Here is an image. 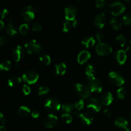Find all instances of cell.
Returning <instances> with one entry per match:
<instances>
[{
	"label": "cell",
	"mask_w": 131,
	"mask_h": 131,
	"mask_svg": "<svg viewBox=\"0 0 131 131\" xmlns=\"http://www.w3.org/2000/svg\"><path fill=\"white\" fill-rule=\"evenodd\" d=\"M38 74L33 70H29L23 75V80L29 84H35L38 80Z\"/></svg>",
	"instance_id": "cell-10"
},
{
	"label": "cell",
	"mask_w": 131,
	"mask_h": 131,
	"mask_svg": "<svg viewBox=\"0 0 131 131\" xmlns=\"http://www.w3.org/2000/svg\"><path fill=\"white\" fill-rule=\"evenodd\" d=\"M7 42V39L5 37L3 36V37H0V46H3Z\"/></svg>",
	"instance_id": "cell-44"
},
{
	"label": "cell",
	"mask_w": 131,
	"mask_h": 131,
	"mask_svg": "<svg viewBox=\"0 0 131 131\" xmlns=\"http://www.w3.org/2000/svg\"><path fill=\"white\" fill-rule=\"evenodd\" d=\"M19 33L22 35H26L28 34L29 31V27L28 24H23L22 25L20 26L19 28Z\"/></svg>",
	"instance_id": "cell-33"
},
{
	"label": "cell",
	"mask_w": 131,
	"mask_h": 131,
	"mask_svg": "<svg viewBox=\"0 0 131 131\" xmlns=\"http://www.w3.org/2000/svg\"><path fill=\"white\" fill-rule=\"evenodd\" d=\"M88 86L90 89L91 92L93 93H101L102 90V84L101 80L98 78H93L88 79Z\"/></svg>",
	"instance_id": "cell-5"
},
{
	"label": "cell",
	"mask_w": 131,
	"mask_h": 131,
	"mask_svg": "<svg viewBox=\"0 0 131 131\" xmlns=\"http://www.w3.org/2000/svg\"><path fill=\"white\" fill-rule=\"evenodd\" d=\"M115 126L121 129H124L125 131H130L129 129L128 121L124 117H118L115 121Z\"/></svg>",
	"instance_id": "cell-16"
},
{
	"label": "cell",
	"mask_w": 131,
	"mask_h": 131,
	"mask_svg": "<svg viewBox=\"0 0 131 131\" xmlns=\"http://www.w3.org/2000/svg\"><path fill=\"white\" fill-rule=\"evenodd\" d=\"M84 102L83 99H79L74 104V107L76 110H78V111L79 110H81L84 108Z\"/></svg>",
	"instance_id": "cell-37"
},
{
	"label": "cell",
	"mask_w": 131,
	"mask_h": 131,
	"mask_svg": "<svg viewBox=\"0 0 131 131\" xmlns=\"http://www.w3.org/2000/svg\"><path fill=\"white\" fill-rule=\"evenodd\" d=\"M124 1H126V2H127V3H130V2H131V0H124Z\"/></svg>",
	"instance_id": "cell-49"
},
{
	"label": "cell",
	"mask_w": 131,
	"mask_h": 131,
	"mask_svg": "<svg viewBox=\"0 0 131 131\" xmlns=\"http://www.w3.org/2000/svg\"><path fill=\"white\" fill-rule=\"evenodd\" d=\"M74 105L71 103H65L61 106V110L65 113L70 114L73 111L74 109Z\"/></svg>",
	"instance_id": "cell-28"
},
{
	"label": "cell",
	"mask_w": 131,
	"mask_h": 131,
	"mask_svg": "<svg viewBox=\"0 0 131 131\" xmlns=\"http://www.w3.org/2000/svg\"><path fill=\"white\" fill-rule=\"evenodd\" d=\"M44 106L51 112H57L61 109V105L58 100L54 97H50L45 101Z\"/></svg>",
	"instance_id": "cell-3"
},
{
	"label": "cell",
	"mask_w": 131,
	"mask_h": 131,
	"mask_svg": "<svg viewBox=\"0 0 131 131\" xmlns=\"http://www.w3.org/2000/svg\"><path fill=\"white\" fill-rule=\"evenodd\" d=\"M4 28V23L1 20H0V31L2 30Z\"/></svg>",
	"instance_id": "cell-47"
},
{
	"label": "cell",
	"mask_w": 131,
	"mask_h": 131,
	"mask_svg": "<svg viewBox=\"0 0 131 131\" xmlns=\"http://www.w3.org/2000/svg\"><path fill=\"white\" fill-rule=\"evenodd\" d=\"M113 49L109 44L106 43H99L96 47V52L99 56H107L111 54Z\"/></svg>",
	"instance_id": "cell-9"
},
{
	"label": "cell",
	"mask_w": 131,
	"mask_h": 131,
	"mask_svg": "<svg viewBox=\"0 0 131 131\" xmlns=\"http://www.w3.org/2000/svg\"><path fill=\"white\" fill-rule=\"evenodd\" d=\"M25 48L27 52L29 54H37L41 51L42 46L38 41L35 40H32L26 43Z\"/></svg>",
	"instance_id": "cell-4"
},
{
	"label": "cell",
	"mask_w": 131,
	"mask_h": 131,
	"mask_svg": "<svg viewBox=\"0 0 131 131\" xmlns=\"http://www.w3.org/2000/svg\"><path fill=\"white\" fill-rule=\"evenodd\" d=\"M122 23L125 25L130 26H131V14H126L122 17Z\"/></svg>",
	"instance_id": "cell-34"
},
{
	"label": "cell",
	"mask_w": 131,
	"mask_h": 131,
	"mask_svg": "<svg viewBox=\"0 0 131 131\" xmlns=\"http://www.w3.org/2000/svg\"><path fill=\"white\" fill-rule=\"evenodd\" d=\"M39 113L37 111H33L31 113V116L34 118H37L39 117Z\"/></svg>",
	"instance_id": "cell-46"
},
{
	"label": "cell",
	"mask_w": 131,
	"mask_h": 131,
	"mask_svg": "<svg viewBox=\"0 0 131 131\" xmlns=\"http://www.w3.org/2000/svg\"><path fill=\"white\" fill-rule=\"evenodd\" d=\"M73 117L70 115V114L64 113L61 115V120L64 124H70L72 122Z\"/></svg>",
	"instance_id": "cell-31"
},
{
	"label": "cell",
	"mask_w": 131,
	"mask_h": 131,
	"mask_svg": "<svg viewBox=\"0 0 131 131\" xmlns=\"http://www.w3.org/2000/svg\"><path fill=\"white\" fill-rule=\"evenodd\" d=\"M104 114L105 116L107 118H110L113 115L112 111H111V110H109V109H106V110L104 111Z\"/></svg>",
	"instance_id": "cell-43"
},
{
	"label": "cell",
	"mask_w": 131,
	"mask_h": 131,
	"mask_svg": "<svg viewBox=\"0 0 131 131\" xmlns=\"http://www.w3.org/2000/svg\"><path fill=\"white\" fill-rule=\"evenodd\" d=\"M116 42L118 43V45H119L120 47H124L127 42L126 38L124 35L120 34L116 37Z\"/></svg>",
	"instance_id": "cell-30"
},
{
	"label": "cell",
	"mask_w": 131,
	"mask_h": 131,
	"mask_svg": "<svg viewBox=\"0 0 131 131\" xmlns=\"http://www.w3.org/2000/svg\"><path fill=\"white\" fill-rule=\"evenodd\" d=\"M87 108L93 112H99L101 109V102L98 100V99L93 98L90 99L87 102Z\"/></svg>",
	"instance_id": "cell-13"
},
{
	"label": "cell",
	"mask_w": 131,
	"mask_h": 131,
	"mask_svg": "<svg viewBox=\"0 0 131 131\" xmlns=\"http://www.w3.org/2000/svg\"><path fill=\"white\" fill-rule=\"evenodd\" d=\"M106 5V0H95V6L99 8H103Z\"/></svg>",
	"instance_id": "cell-39"
},
{
	"label": "cell",
	"mask_w": 131,
	"mask_h": 131,
	"mask_svg": "<svg viewBox=\"0 0 131 131\" xmlns=\"http://www.w3.org/2000/svg\"><path fill=\"white\" fill-rule=\"evenodd\" d=\"M5 124V118L4 115L1 113H0V125H3Z\"/></svg>",
	"instance_id": "cell-45"
},
{
	"label": "cell",
	"mask_w": 131,
	"mask_h": 131,
	"mask_svg": "<svg viewBox=\"0 0 131 131\" xmlns=\"http://www.w3.org/2000/svg\"><path fill=\"white\" fill-rule=\"evenodd\" d=\"M21 82V79L19 77L17 76H13L10 78L8 81V84L10 86L14 87L19 85Z\"/></svg>",
	"instance_id": "cell-27"
},
{
	"label": "cell",
	"mask_w": 131,
	"mask_h": 131,
	"mask_svg": "<svg viewBox=\"0 0 131 131\" xmlns=\"http://www.w3.org/2000/svg\"><path fill=\"white\" fill-rule=\"evenodd\" d=\"M91 58V54L90 52L87 51H83L81 52L80 53L78 54V63L80 65H83V64L85 63L86 62L90 60Z\"/></svg>",
	"instance_id": "cell-19"
},
{
	"label": "cell",
	"mask_w": 131,
	"mask_h": 131,
	"mask_svg": "<svg viewBox=\"0 0 131 131\" xmlns=\"http://www.w3.org/2000/svg\"><path fill=\"white\" fill-rule=\"evenodd\" d=\"M78 8L75 6H69L65 9V17L67 20L72 21L75 20L78 15Z\"/></svg>",
	"instance_id": "cell-12"
},
{
	"label": "cell",
	"mask_w": 131,
	"mask_h": 131,
	"mask_svg": "<svg viewBox=\"0 0 131 131\" xmlns=\"http://www.w3.org/2000/svg\"><path fill=\"white\" fill-rule=\"evenodd\" d=\"M113 101V96L111 92H105L101 97V103L104 106H110Z\"/></svg>",
	"instance_id": "cell-18"
},
{
	"label": "cell",
	"mask_w": 131,
	"mask_h": 131,
	"mask_svg": "<svg viewBox=\"0 0 131 131\" xmlns=\"http://www.w3.org/2000/svg\"><path fill=\"white\" fill-rule=\"evenodd\" d=\"M12 64L9 60H5L0 63V70L1 71H8L11 69Z\"/></svg>",
	"instance_id": "cell-29"
},
{
	"label": "cell",
	"mask_w": 131,
	"mask_h": 131,
	"mask_svg": "<svg viewBox=\"0 0 131 131\" xmlns=\"http://www.w3.org/2000/svg\"><path fill=\"white\" fill-rule=\"evenodd\" d=\"M130 90H131V86H130Z\"/></svg>",
	"instance_id": "cell-52"
},
{
	"label": "cell",
	"mask_w": 131,
	"mask_h": 131,
	"mask_svg": "<svg viewBox=\"0 0 131 131\" xmlns=\"http://www.w3.org/2000/svg\"><path fill=\"white\" fill-rule=\"evenodd\" d=\"M6 32L9 36H11V37L17 34V30L15 29V26H14V24H13L12 20H10L9 21L7 27L6 28Z\"/></svg>",
	"instance_id": "cell-24"
},
{
	"label": "cell",
	"mask_w": 131,
	"mask_h": 131,
	"mask_svg": "<svg viewBox=\"0 0 131 131\" xmlns=\"http://www.w3.org/2000/svg\"><path fill=\"white\" fill-rule=\"evenodd\" d=\"M95 37L97 41L99 43H103L104 40L105 39V36L104 35V33H102V32H97L95 34Z\"/></svg>",
	"instance_id": "cell-40"
},
{
	"label": "cell",
	"mask_w": 131,
	"mask_h": 131,
	"mask_svg": "<svg viewBox=\"0 0 131 131\" xmlns=\"http://www.w3.org/2000/svg\"><path fill=\"white\" fill-rule=\"evenodd\" d=\"M75 116L79 118L83 124L86 125H90L92 124L93 120V117L92 114L88 111H84L81 113H75Z\"/></svg>",
	"instance_id": "cell-11"
},
{
	"label": "cell",
	"mask_w": 131,
	"mask_h": 131,
	"mask_svg": "<svg viewBox=\"0 0 131 131\" xmlns=\"http://www.w3.org/2000/svg\"><path fill=\"white\" fill-rule=\"evenodd\" d=\"M0 131H7V129H6L5 126L1 125V126H0Z\"/></svg>",
	"instance_id": "cell-48"
},
{
	"label": "cell",
	"mask_w": 131,
	"mask_h": 131,
	"mask_svg": "<svg viewBox=\"0 0 131 131\" xmlns=\"http://www.w3.org/2000/svg\"><path fill=\"white\" fill-rule=\"evenodd\" d=\"M49 92V88L47 86H42L38 88V95L42 96L44 95L47 94L48 92Z\"/></svg>",
	"instance_id": "cell-36"
},
{
	"label": "cell",
	"mask_w": 131,
	"mask_h": 131,
	"mask_svg": "<svg viewBox=\"0 0 131 131\" xmlns=\"http://www.w3.org/2000/svg\"><path fill=\"white\" fill-rule=\"evenodd\" d=\"M24 55V50L22 46H17L12 51V58L15 62H19L23 59Z\"/></svg>",
	"instance_id": "cell-14"
},
{
	"label": "cell",
	"mask_w": 131,
	"mask_h": 131,
	"mask_svg": "<svg viewBox=\"0 0 131 131\" xmlns=\"http://www.w3.org/2000/svg\"><path fill=\"white\" fill-rule=\"evenodd\" d=\"M67 71V65L64 63H59L54 65V72L58 75H63Z\"/></svg>",
	"instance_id": "cell-20"
},
{
	"label": "cell",
	"mask_w": 131,
	"mask_h": 131,
	"mask_svg": "<svg viewBox=\"0 0 131 131\" xmlns=\"http://www.w3.org/2000/svg\"><path fill=\"white\" fill-rule=\"evenodd\" d=\"M110 24L112 26L113 29L114 30H119L121 29L122 26V23L116 17L111 18L110 20Z\"/></svg>",
	"instance_id": "cell-25"
},
{
	"label": "cell",
	"mask_w": 131,
	"mask_h": 131,
	"mask_svg": "<svg viewBox=\"0 0 131 131\" xmlns=\"http://www.w3.org/2000/svg\"><path fill=\"white\" fill-rule=\"evenodd\" d=\"M95 25L99 29H102L104 27L106 23V16L104 12L97 14L94 19Z\"/></svg>",
	"instance_id": "cell-15"
},
{
	"label": "cell",
	"mask_w": 131,
	"mask_h": 131,
	"mask_svg": "<svg viewBox=\"0 0 131 131\" xmlns=\"http://www.w3.org/2000/svg\"><path fill=\"white\" fill-rule=\"evenodd\" d=\"M127 52L124 50H118L115 54V60L120 65H124L127 60Z\"/></svg>",
	"instance_id": "cell-17"
},
{
	"label": "cell",
	"mask_w": 131,
	"mask_h": 131,
	"mask_svg": "<svg viewBox=\"0 0 131 131\" xmlns=\"http://www.w3.org/2000/svg\"><path fill=\"white\" fill-rule=\"evenodd\" d=\"M96 68L95 67L94 65H88L86 67L85 69V74L87 76L88 79H90V78L95 77V75L96 74Z\"/></svg>",
	"instance_id": "cell-23"
},
{
	"label": "cell",
	"mask_w": 131,
	"mask_h": 131,
	"mask_svg": "<svg viewBox=\"0 0 131 131\" xmlns=\"http://www.w3.org/2000/svg\"><path fill=\"white\" fill-rule=\"evenodd\" d=\"M117 97L119 99H124L127 94V91L125 88L122 87L117 90Z\"/></svg>",
	"instance_id": "cell-35"
},
{
	"label": "cell",
	"mask_w": 131,
	"mask_h": 131,
	"mask_svg": "<svg viewBox=\"0 0 131 131\" xmlns=\"http://www.w3.org/2000/svg\"><path fill=\"white\" fill-rule=\"evenodd\" d=\"M130 42V44L131 45V39L130 40V42Z\"/></svg>",
	"instance_id": "cell-50"
},
{
	"label": "cell",
	"mask_w": 131,
	"mask_h": 131,
	"mask_svg": "<svg viewBox=\"0 0 131 131\" xmlns=\"http://www.w3.org/2000/svg\"><path fill=\"white\" fill-rule=\"evenodd\" d=\"M78 26V21L76 20H72V21H69L67 20L65 23H63V31L64 32H69L70 29L72 28H75Z\"/></svg>",
	"instance_id": "cell-21"
},
{
	"label": "cell",
	"mask_w": 131,
	"mask_h": 131,
	"mask_svg": "<svg viewBox=\"0 0 131 131\" xmlns=\"http://www.w3.org/2000/svg\"><path fill=\"white\" fill-rule=\"evenodd\" d=\"M39 60L40 61V62L45 65H49L51 63V58L47 54L41 55L39 58Z\"/></svg>",
	"instance_id": "cell-32"
},
{
	"label": "cell",
	"mask_w": 131,
	"mask_h": 131,
	"mask_svg": "<svg viewBox=\"0 0 131 131\" xmlns=\"http://www.w3.org/2000/svg\"><path fill=\"white\" fill-rule=\"evenodd\" d=\"M35 16V11L33 6L28 5L23 8L21 12V17L26 22H30L34 19Z\"/></svg>",
	"instance_id": "cell-6"
},
{
	"label": "cell",
	"mask_w": 131,
	"mask_h": 131,
	"mask_svg": "<svg viewBox=\"0 0 131 131\" xmlns=\"http://www.w3.org/2000/svg\"><path fill=\"white\" fill-rule=\"evenodd\" d=\"M74 91L82 99H86L91 93L89 86L82 83H77L74 86Z\"/></svg>",
	"instance_id": "cell-2"
},
{
	"label": "cell",
	"mask_w": 131,
	"mask_h": 131,
	"mask_svg": "<svg viewBox=\"0 0 131 131\" xmlns=\"http://www.w3.org/2000/svg\"><path fill=\"white\" fill-rule=\"evenodd\" d=\"M109 79L112 84L117 86H121L125 82L124 77L116 72H111L109 73Z\"/></svg>",
	"instance_id": "cell-7"
},
{
	"label": "cell",
	"mask_w": 131,
	"mask_h": 131,
	"mask_svg": "<svg viewBox=\"0 0 131 131\" xmlns=\"http://www.w3.org/2000/svg\"><path fill=\"white\" fill-rule=\"evenodd\" d=\"M109 10L113 16H118L124 13L125 10V6L123 3L119 1H112L108 5Z\"/></svg>",
	"instance_id": "cell-1"
},
{
	"label": "cell",
	"mask_w": 131,
	"mask_h": 131,
	"mask_svg": "<svg viewBox=\"0 0 131 131\" xmlns=\"http://www.w3.org/2000/svg\"><path fill=\"white\" fill-rule=\"evenodd\" d=\"M23 92L25 95H28L31 93V88L27 84H24L23 87Z\"/></svg>",
	"instance_id": "cell-42"
},
{
	"label": "cell",
	"mask_w": 131,
	"mask_h": 131,
	"mask_svg": "<svg viewBox=\"0 0 131 131\" xmlns=\"http://www.w3.org/2000/svg\"><path fill=\"white\" fill-rule=\"evenodd\" d=\"M130 119H131V113H130Z\"/></svg>",
	"instance_id": "cell-51"
},
{
	"label": "cell",
	"mask_w": 131,
	"mask_h": 131,
	"mask_svg": "<svg viewBox=\"0 0 131 131\" xmlns=\"http://www.w3.org/2000/svg\"><path fill=\"white\" fill-rule=\"evenodd\" d=\"M58 123V119L57 116L52 114H49L45 116L42 120V124L47 129H52L56 126Z\"/></svg>",
	"instance_id": "cell-8"
},
{
	"label": "cell",
	"mask_w": 131,
	"mask_h": 131,
	"mask_svg": "<svg viewBox=\"0 0 131 131\" xmlns=\"http://www.w3.org/2000/svg\"><path fill=\"white\" fill-rule=\"evenodd\" d=\"M9 12L7 9H3L0 12V17L2 19H6L8 17Z\"/></svg>",
	"instance_id": "cell-41"
},
{
	"label": "cell",
	"mask_w": 131,
	"mask_h": 131,
	"mask_svg": "<svg viewBox=\"0 0 131 131\" xmlns=\"http://www.w3.org/2000/svg\"><path fill=\"white\" fill-rule=\"evenodd\" d=\"M95 43V40L92 37H86L82 40V44L86 48H91L93 47Z\"/></svg>",
	"instance_id": "cell-22"
},
{
	"label": "cell",
	"mask_w": 131,
	"mask_h": 131,
	"mask_svg": "<svg viewBox=\"0 0 131 131\" xmlns=\"http://www.w3.org/2000/svg\"><path fill=\"white\" fill-rule=\"evenodd\" d=\"M32 29H33V31H40L42 29V27L41 26V24L40 23H37V22H35V23H33L32 24V26H31Z\"/></svg>",
	"instance_id": "cell-38"
},
{
	"label": "cell",
	"mask_w": 131,
	"mask_h": 131,
	"mask_svg": "<svg viewBox=\"0 0 131 131\" xmlns=\"http://www.w3.org/2000/svg\"><path fill=\"white\" fill-rule=\"evenodd\" d=\"M30 112V109L27 106H20L18 110V114H19V116H22V117H26V116H28Z\"/></svg>",
	"instance_id": "cell-26"
}]
</instances>
